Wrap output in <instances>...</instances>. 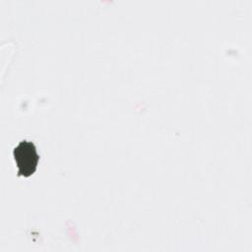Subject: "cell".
Returning <instances> with one entry per match:
<instances>
[{"instance_id": "6da1fadb", "label": "cell", "mask_w": 252, "mask_h": 252, "mask_svg": "<svg viewBox=\"0 0 252 252\" xmlns=\"http://www.w3.org/2000/svg\"><path fill=\"white\" fill-rule=\"evenodd\" d=\"M14 158L18 166V175L28 177L32 175L35 169L39 159L33 143L22 141L14 149Z\"/></svg>"}]
</instances>
